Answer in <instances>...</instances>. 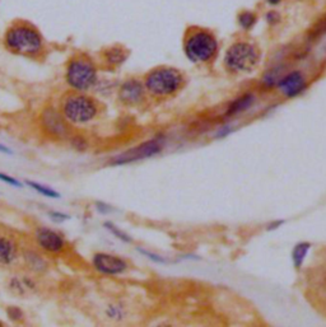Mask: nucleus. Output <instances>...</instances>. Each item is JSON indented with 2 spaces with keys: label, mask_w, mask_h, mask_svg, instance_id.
<instances>
[{
  "label": "nucleus",
  "mask_w": 326,
  "mask_h": 327,
  "mask_svg": "<svg viewBox=\"0 0 326 327\" xmlns=\"http://www.w3.org/2000/svg\"><path fill=\"white\" fill-rule=\"evenodd\" d=\"M22 256H23L24 265L29 271L34 272V274H44L48 270L49 264L43 253L33 250H24Z\"/></svg>",
  "instance_id": "14"
},
{
  "label": "nucleus",
  "mask_w": 326,
  "mask_h": 327,
  "mask_svg": "<svg viewBox=\"0 0 326 327\" xmlns=\"http://www.w3.org/2000/svg\"><path fill=\"white\" fill-rule=\"evenodd\" d=\"M26 183L29 186V188L33 189V190L36 191V193H38L39 195L46 196V198H51V199H59V198H60V194H59L58 191L53 190V189L48 188V186H44L43 183L34 182V181H26Z\"/></svg>",
  "instance_id": "18"
},
{
  "label": "nucleus",
  "mask_w": 326,
  "mask_h": 327,
  "mask_svg": "<svg viewBox=\"0 0 326 327\" xmlns=\"http://www.w3.org/2000/svg\"><path fill=\"white\" fill-rule=\"evenodd\" d=\"M281 223H283V220H278V222H274V223H271V224H270V225H268V230H274V229H275V228L280 227V225H281Z\"/></svg>",
  "instance_id": "31"
},
{
  "label": "nucleus",
  "mask_w": 326,
  "mask_h": 327,
  "mask_svg": "<svg viewBox=\"0 0 326 327\" xmlns=\"http://www.w3.org/2000/svg\"><path fill=\"white\" fill-rule=\"evenodd\" d=\"M60 112L69 124L83 125L92 121L98 114L97 102L86 92L66 93L60 103Z\"/></svg>",
  "instance_id": "3"
},
{
  "label": "nucleus",
  "mask_w": 326,
  "mask_h": 327,
  "mask_svg": "<svg viewBox=\"0 0 326 327\" xmlns=\"http://www.w3.org/2000/svg\"><path fill=\"white\" fill-rule=\"evenodd\" d=\"M92 265L100 274L103 275H118L128 269V262L124 259L106 252L95 253Z\"/></svg>",
  "instance_id": "10"
},
{
  "label": "nucleus",
  "mask_w": 326,
  "mask_h": 327,
  "mask_svg": "<svg viewBox=\"0 0 326 327\" xmlns=\"http://www.w3.org/2000/svg\"><path fill=\"white\" fill-rule=\"evenodd\" d=\"M96 206H97V210L100 211V213H102V214L107 213V211L111 209L110 206H107L106 204H103V203H97V204H96Z\"/></svg>",
  "instance_id": "28"
},
{
  "label": "nucleus",
  "mask_w": 326,
  "mask_h": 327,
  "mask_svg": "<svg viewBox=\"0 0 326 327\" xmlns=\"http://www.w3.org/2000/svg\"><path fill=\"white\" fill-rule=\"evenodd\" d=\"M163 139L162 137H154L148 142L142 143L138 147L125 151L124 153L118 154V156L113 157L110 161L111 166H123V164L134 163V162L144 161V159L152 158V157L157 156L162 152L163 149Z\"/></svg>",
  "instance_id": "6"
},
{
  "label": "nucleus",
  "mask_w": 326,
  "mask_h": 327,
  "mask_svg": "<svg viewBox=\"0 0 326 327\" xmlns=\"http://www.w3.org/2000/svg\"><path fill=\"white\" fill-rule=\"evenodd\" d=\"M139 251L142 253H144V255L147 257H149V259H152L153 261L160 262V264H162V262H166V260L162 259V257H159V256H158V255H154V253H150V252H148V251H144V250H139Z\"/></svg>",
  "instance_id": "27"
},
{
  "label": "nucleus",
  "mask_w": 326,
  "mask_h": 327,
  "mask_svg": "<svg viewBox=\"0 0 326 327\" xmlns=\"http://www.w3.org/2000/svg\"><path fill=\"white\" fill-rule=\"evenodd\" d=\"M0 181H3L4 183L13 186V188H22V183L19 182L18 179L12 176H8L7 173H2V172H0Z\"/></svg>",
  "instance_id": "25"
},
{
  "label": "nucleus",
  "mask_w": 326,
  "mask_h": 327,
  "mask_svg": "<svg viewBox=\"0 0 326 327\" xmlns=\"http://www.w3.org/2000/svg\"><path fill=\"white\" fill-rule=\"evenodd\" d=\"M34 241L38 248L50 255H60L65 251L66 241L56 230L46 227H38L34 230Z\"/></svg>",
  "instance_id": "9"
},
{
  "label": "nucleus",
  "mask_w": 326,
  "mask_h": 327,
  "mask_svg": "<svg viewBox=\"0 0 326 327\" xmlns=\"http://www.w3.org/2000/svg\"><path fill=\"white\" fill-rule=\"evenodd\" d=\"M118 98L124 105H138L144 98V87L137 79H129L121 84L118 90Z\"/></svg>",
  "instance_id": "11"
},
{
  "label": "nucleus",
  "mask_w": 326,
  "mask_h": 327,
  "mask_svg": "<svg viewBox=\"0 0 326 327\" xmlns=\"http://www.w3.org/2000/svg\"><path fill=\"white\" fill-rule=\"evenodd\" d=\"M182 84V77L175 69H158L145 79V87L154 96H169L176 92Z\"/></svg>",
  "instance_id": "4"
},
{
  "label": "nucleus",
  "mask_w": 326,
  "mask_h": 327,
  "mask_svg": "<svg viewBox=\"0 0 326 327\" xmlns=\"http://www.w3.org/2000/svg\"><path fill=\"white\" fill-rule=\"evenodd\" d=\"M102 58L107 65L117 66L127 60L128 51L121 46H111L103 50Z\"/></svg>",
  "instance_id": "15"
},
{
  "label": "nucleus",
  "mask_w": 326,
  "mask_h": 327,
  "mask_svg": "<svg viewBox=\"0 0 326 327\" xmlns=\"http://www.w3.org/2000/svg\"><path fill=\"white\" fill-rule=\"evenodd\" d=\"M70 145L75 149L76 152H86L88 148V142L86 140L85 136L82 135H74L70 137Z\"/></svg>",
  "instance_id": "22"
},
{
  "label": "nucleus",
  "mask_w": 326,
  "mask_h": 327,
  "mask_svg": "<svg viewBox=\"0 0 326 327\" xmlns=\"http://www.w3.org/2000/svg\"><path fill=\"white\" fill-rule=\"evenodd\" d=\"M7 316L12 322H21L24 318L23 311L17 306H9L7 308Z\"/></svg>",
  "instance_id": "23"
},
{
  "label": "nucleus",
  "mask_w": 326,
  "mask_h": 327,
  "mask_svg": "<svg viewBox=\"0 0 326 327\" xmlns=\"http://www.w3.org/2000/svg\"><path fill=\"white\" fill-rule=\"evenodd\" d=\"M106 316L112 321H121L125 317L124 307L121 304H108L106 308Z\"/></svg>",
  "instance_id": "19"
},
{
  "label": "nucleus",
  "mask_w": 326,
  "mask_h": 327,
  "mask_svg": "<svg viewBox=\"0 0 326 327\" xmlns=\"http://www.w3.org/2000/svg\"><path fill=\"white\" fill-rule=\"evenodd\" d=\"M105 228L107 230H110V232L112 233V235L115 236L116 238H118V240L123 241V242H127V243L132 242V238H130L129 236H128L125 232H123L121 229H118V228L116 227V225H113V223L106 222L105 223Z\"/></svg>",
  "instance_id": "21"
},
{
  "label": "nucleus",
  "mask_w": 326,
  "mask_h": 327,
  "mask_svg": "<svg viewBox=\"0 0 326 327\" xmlns=\"http://www.w3.org/2000/svg\"><path fill=\"white\" fill-rule=\"evenodd\" d=\"M239 23L244 27V28H250L254 23H255V17L251 13H243L239 16Z\"/></svg>",
  "instance_id": "24"
},
{
  "label": "nucleus",
  "mask_w": 326,
  "mask_h": 327,
  "mask_svg": "<svg viewBox=\"0 0 326 327\" xmlns=\"http://www.w3.org/2000/svg\"><path fill=\"white\" fill-rule=\"evenodd\" d=\"M0 153L12 154V149L8 148V147H6V145H3L2 143H0Z\"/></svg>",
  "instance_id": "30"
},
{
  "label": "nucleus",
  "mask_w": 326,
  "mask_h": 327,
  "mask_svg": "<svg viewBox=\"0 0 326 327\" xmlns=\"http://www.w3.org/2000/svg\"><path fill=\"white\" fill-rule=\"evenodd\" d=\"M254 103V96L253 95H246L242 96L241 98L234 101L231 106H229L228 111H227V116H233V115L241 114L242 111L248 110L251 105Z\"/></svg>",
  "instance_id": "16"
},
{
  "label": "nucleus",
  "mask_w": 326,
  "mask_h": 327,
  "mask_svg": "<svg viewBox=\"0 0 326 327\" xmlns=\"http://www.w3.org/2000/svg\"><path fill=\"white\" fill-rule=\"evenodd\" d=\"M39 124L41 129L53 139L64 140L70 135V125L66 121L65 117L53 106L44 108L39 115Z\"/></svg>",
  "instance_id": "7"
},
{
  "label": "nucleus",
  "mask_w": 326,
  "mask_h": 327,
  "mask_svg": "<svg viewBox=\"0 0 326 327\" xmlns=\"http://www.w3.org/2000/svg\"><path fill=\"white\" fill-rule=\"evenodd\" d=\"M0 326H4V323L2 321H0Z\"/></svg>",
  "instance_id": "33"
},
{
  "label": "nucleus",
  "mask_w": 326,
  "mask_h": 327,
  "mask_svg": "<svg viewBox=\"0 0 326 327\" xmlns=\"http://www.w3.org/2000/svg\"><path fill=\"white\" fill-rule=\"evenodd\" d=\"M268 2H269V3H270V4H278L279 2H280V0H268Z\"/></svg>",
  "instance_id": "32"
},
{
  "label": "nucleus",
  "mask_w": 326,
  "mask_h": 327,
  "mask_svg": "<svg viewBox=\"0 0 326 327\" xmlns=\"http://www.w3.org/2000/svg\"><path fill=\"white\" fill-rule=\"evenodd\" d=\"M310 248H311V245L308 242L298 243V245L293 248L292 261L296 269H300V267L302 266L303 262H305L306 256H307L308 251H310Z\"/></svg>",
  "instance_id": "17"
},
{
  "label": "nucleus",
  "mask_w": 326,
  "mask_h": 327,
  "mask_svg": "<svg viewBox=\"0 0 326 327\" xmlns=\"http://www.w3.org/2000/svg\"><path fill=\"white\" fill-rule=\"evenodd\" d=\"M50 218L54 220V222H64V220H69L70 219V216L66 215L64 213H58V211H50Z\"/></svg>",
  "instance_id": "26"
},
{
  "label": "nucleus",
  "mask_w": 326,
  "mask_h": 327,
  "mask_svg": "<svg viewBox=\"0 0 326 327\" xmlns=\"http://www.w3.org/2000/svg\"><path fill=\"white\" fill-rule=\"evenodd\" d=\"M19 255L17 241L11 236L0 235V266H11Z\"/></svg>",
  "instance_id": "12"
},
{
  "label": "nucleus",
  "mask_w": 326,
  "mask_h": 327,
  "mask_svg": "<svg viewBox=\"0 0 326 327\" xmlns=\"http://www.w3.org/2000/svg\"><path fill=\"white\" fill-rule=\"evenodd\" d=\"M279 88L287 97H296L300 93H302L306 88L305 78L298 71H293L291 74L286 75L283 79L279 80Z\"/></svg>",
  "instance_id": "13"
},
{
  "label": "nucleus",
  "mask_w": 326,
  "mask_h": 327,
  "mask_svg": "<svg viewBox=\"0 0 326 327\" xmlns=\"http://www.w3.org/2000/svg\"><path fill=\"white\" fill-rule=\"evenodd\" d=\"M231 131H232V127L227 126L226 129H223V130H221V131H218V134H217V137H223V136H226V135H228Z\"/></svg>",
  "instance_id": "29"
},
{
  "label": "nucleus",
  "mask_w": 326,
  "mask_h": 327,
  "mask_svg": "<svg viewBox=\"0 0 326 327\" xmlns=\"http://www.w3.org/2000/svg\"><path fill=\"white\" fill-rule=\"evenodd\" d=\"M258 51L249 43H236L226 54V65L234 73H249L258 63Z\"/></svg>",
  "instance_id": "5"
},
{
  "label": "nucleus",
  "mask_w": 326,
  "mask_h": 327,
  "mask_svg": "<svg viewBox=\"0 0 326 327\" xmlns=\"http://www.w3.org/2000/svg\"><path fill=\"white\" fill-rule=\"evenodd\" d=\"M217 42L211 34L196 33L186 43V55L195 63L207 61L216 54Z\"/></svg>",
  "instance_id": "8"
},
{
  "label": "nucleus",
  "mask_w": 326,
  "mask_h": 327,
  "mask_svg": "<svg viewBox=\"0 0 326 327\" xmlns=\"http://www.w3.org/2000/svg\"><path fill=\"white\" fill-rule=\"evenodd\" d=\"M9 289L13 292L14 294H17V296H24L26 294V290H28L26 288V285H24V282H23V277H13V279L9 282Z\"/></svg>",
  "instance_id": "20"
},
{
  "label": "nucleus",
  "mask_w": 326,
  "mask_h": 327,
  "mask_svg": "<svg viewBox=\"0 0 326 327\" xmlns=\"http://www.w3.org/2000/svg\"><path fill=\"white\" fill-rule=\"evenodd\" d=\"M3 42L9 53L29 59L39 58L46 50L41 31L33 23L23 19H17L9 24Z\"/></svg>",
  "instance_id": "1"
},
{
  "label": "nucleus",
  "mask_w": 326,
  "mask_h": 327,
  "mask_svg": "<svg viewBox=\"0 0 326 327\" xmlns=\"http://www.w3.org/2000/svg\"><path fill=\"white\" fill-rule=\"evenodd\" d=\"M98 71L87 54H76L66 64L65 82L71 90L87 92L97 83Z\"/></svg>",
  "instance_id": "2"
}]
</instances>
